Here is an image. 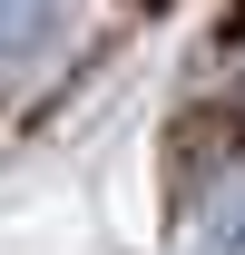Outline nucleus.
Segmentation results:
<instances>
[{
  "mask_svg": "<svg viewBox=\"0 0 245 255\" xmlns=\"http://www.w3.org/2000/svg\"><path fill=\"white\" fill-rule=\"evenodd\" d=\"M69 10L79 0H0V79H20V69L49 59L69 39Z\"/></svg>",
  "mask_w": 245,
  "mask_h": 255,
  "instance_id": "nucleus-1",
  "label": "nucleus"
},
{
  "mask_svg": "<svg viewBox=\"0 0 245 255\" xmlns=\"http://www.w3.org/2000/svg\"><path fill=\"white\" fill-rule=\"evenodd\" d=\"M186 255H245V167H226V177H216V187L196 196Z\"/></svg>",
  "mask_w": 245,
  "mask_h": 255,
  "instance_id": "nucleus-2",
  "label": "nucleus"
}]
</instances>
